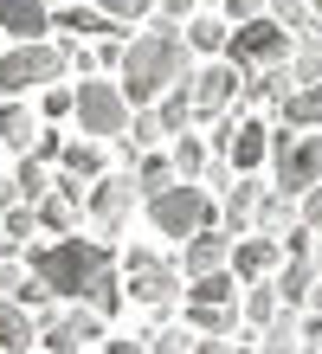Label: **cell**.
I'll list each match as a JSON object with an SVG mask.
<instances>
[{
    "mask_svg": "<svg viewBox=\"0 0 322 354\" xmlns=\"http://www.w3.org/2000/svg\"><path fill=\"white\" fill-rule=\"evenodd\" d=\"M33 264V277L52 290L58 303H84V309H97L103 322L123 309V283H116V252L103 239H52V245H33L26 252Z\"/></svg>",
    "mask_w": 322,
    "mask_h": 354,
    "instance_id": "obj_1",
    "label": "cell"
},
{
    "mask_svg": "<svg viewBox=\"0 0 322 354\" xmlns=\"http://www.w3.org/2000/svg\"><path fill=\"white\" fill-rule=\"evenodd\" d=\"M123 97H129V110H155V103L175 91V84H187L193 77V52H187V32L181 26H148V32H136L123 46Z\"/></svg>",
    "mask_w": 322,
    "mask_h": 354,
    "instance_id": "obj_2",
    "label": "cell"
},
{
    "mask_svg": "<svg viewBox=\"0 0 322 354\" xmlns=\"http://www.w3.org/2000/svg\"><path fill=\"white\" fill-rule=\"evenodd\" d=\"M226 52H232V71L239 77H258V71H284L290 52H296V39L277 26V19H251V26H232Z\"/></svg>",
    "mask_w": 322,
    "mask_h": 354,
    "instance_id": "obj_3",
    "label": "cell"
},
{
    "mask_svg": "<svg viewBox=\"0 0 322 354\" xmlns=\"http://www.w3.org/2000/svg\"><path fill=\"white\" fill-rule=\"evenodd\" d=\"M78 129H84V142L129 136V97H123L116 77H84L78 84Z\"/></svg>",
    "mask_w": 322,
    "mask_h": 354,
    "instance_id": "obj_4",
    "label": "cell"
},
{
    "mask_svg": "<svg viewBox=\"0 0 322 354\" xmlns=\"http://www.w3.org/2000/svg\"><path fill=\"white\" fill-rule=\"evenodd\" d=\"M148 219H155V232L187 245V239L213 232V194H206V187H168L161 200H148Z\"/></svg>",
    "mask_w": 322,
    "mask_h": 354,
    "instance_id": "obj_5",
    "label": "cell"
},
{
    "mask_svg": "<svg viewBox=\"0 0 322 354\" xmlns=\"http://www.w3.org/2000/svg\"><path fill=\"white\" fill-rule=\"evenodd\" d=\"M52 77H64V52L58 46H13V52H0V91H7V103H19L26 91H52Z\"/></svg>",
    "mask_w": 322,
    "mask_h": 354,
    "instance_id": "obj_6",
    "label": "cell"
},
{
    "mask_svg": "<svg viewBox=\"0 0 322 354\" xmlns=\"http://www.w3.org/2000/svg\"><path fill=\"white\" fill-rule=\"evenodd\" d=\"M129 303H148V309H168L175 297H187V283H181V270L175 264H161L148 245H129Z\"/></svg>",
    "mask_w": 322,
    "mask_h": 354,
    "instance_id": "obj_7",
    "label": "cell"
},
{
    "mask_svg": "<svg viewBox=\"0 0 322 354\" xmlns=\"http://www.w3.org/2000/svg\"><path fill=\"white\" fill-rule=\"evenodd\" d=\"M97 335H103V316L84 309V303H52L46 316H39V342H46L52 354H78L84 342H97Z\"/></svg>",
    "mask_w": 322,
    "mask_h": 354,
    "instance_id": "obj_8",
    "label": "cell"
},
{
    "mask_svg": "<svg viewBox=\"0 0 322 354\" xmlns=\"http://www.w3.org/2000/svg\"><path fill=\"white\" fill-rule=\"evenodd\" d=\"M271 174H277V194H290V200L316 194V187H322V129L296 136L284 155H271Z\"/></svg>",
    "mask_w": 322,
    "mask_h": 354,
    "instance_id": "obj_9",
    "label": "cell"
},
{
    "mask_svg": "<svg viewBox=\"0 0 322 354\" xmlns=\"http://www.w3.org/2000/svg\"><path fill=\"white\" fill-rule=\"evenodd\" d=\"M136 180L129 174H103L97 187H91V219H97V232H103V245H110L123 225H129V213H136Z\"/></svg>",
    "mask_w": 322,
    "mask_h": 354,
    "instance_id": "obj_10",
    "label": "cell"
},
{
    "mask_svg": "<svg viewBox=\"0 0 322 354\" xmlns=\"http://www.w3.org/2000/svg\"><path fill=\"white\" fill-rule=\"evenodd\" d=\"M193 116H200V122H213V116H226L232 110V103H239V91H245V77L239 71H232V65H200V71H193Z\"/></svg>",
    "mask_w": 322,
    "mask_h": 354,
    "instance_id": "obj_11",
    "label": "cell"
},
{
    "mask_svg": "<svg viewBox=\"0 0 322 354\" xmlns=\"http://www.w3.org/2000/svg\"><path fill=\"white\" fill-rule=\"evenodd\" d=\"M226 161H232V174H258L271 161V122L239 116L232 122V142H226Z\"/></svg>",
    "mask_w": 322,
    "mask_h": 354,
    "instance_id": "obj_12",
    "label": "cell"
},
{
    "mask_svg": "<svg viewBox=\"0 0 322 354\" xmlns=\"http://www.w3.org/2000/svg\"><path fill=\"white\" fill-rule=\"evenodd\" d=\"M0 32L19 46H52V7L46 0H0Z\"/></svg>",
    "mask_w": 322,
    "mask_h": 354,
    "instance_id": "obj_13",
    "label": "cell"
},
{
    "mask_svg": "<svg viewBox=\"0 0 322 354\" xmlns=\"http://www.w3.org/2000/svg\"><path fill=\"white\" fill-rule=\"evenodd\" d=\"M284 264V245H277L271 232H251L232 245V277L239 283H271V270Z\"/></svg>",
    "mask_w": 322,
    "mask_h": 354,
    "instance_id": "obj_14",
    "label": "cell"
},
{
    "mask_svg": "<svg viewBox=\"0 0 322 354\" xmlns=\"http://www.w3.org/2000/svg\"><path fill=\"white\" fill-rule=\"evenodd\" d=\"M78 180H103V149H97V142H64V155H58V174H52V187L78 200Z\"/></svg>",
    "mask_w": 322,
    "mask_h": 354,
    "instance_id": "obj_15",
    "label": "cell"
},
{
    "mask_svg": "<svg viewBox=\"0 0 322 354\" xmlns=\"http://www.w3.org/2000/svg\"><path fill=\"white\" fill-rule=\"evenodd\" d=\"M226 264H232V239L226 232H200V239L181 245V270L187 277H213V270H226Z\"/></svg>",
    "mask_w": 322,
    "mask_h": 354,
    "instance_id": "obj_16",
    "label": "cell"
},
{
    "mask_svg": "<svg viewBox=\"0 0 322 354\" xmlns=\"http://www.w3.org/2000/svg\"><path fill=\"white\" fill-rule=\"evenodd\" d=\"M52 26H58L64 39H97V32H110V39H123V46H129V26L103 19L97 7H58V13H52Z\"/></svg>",
    "mask_w": 322,
    "mask_h": 354,
    "instance_id": "obj_17",
    "label": "cell"
},
{
    "mask_svg": "<svg viewBox=\"0 0 322 354\" xmlns=\"http://www.w3.org/2000/svg\"><path fill=\"white\" fill-rule=\"evenodd\" d=\"M277 297H284V309H290V316L316 297V264H310V252H290V264L277 270Z\"/></svg>",
    "mask_w": 322,
    "mask_h": 354,
    "instance_id": "obj_18",
    "label": "cell"
},
{
    "mask_svg": "<svg viewBox=\"0 0 322 354\" xmlns=\"http://www.w3.org/2000/svg\"><path fill=\"white\" fill-rule=\"evenodd\" d=\"M33 342H39V316L0 297V354H33Z\"/></svg>",
    "mask_w": 322,
    "mask_h": 354,
    "instance_id": "obj_19",
    "label": "cell"
},
{
    "mask_svg": "<svg viewBox=\"0 0 322 354\" xmlns=\"http://www.w3.org/2000/svg\"><path fill=\"white\" fill-rule=\"evenodd\" d=\"M187 309H239V283H232V270L193 277V283H187Z\"/></svg>",
    "mask_w": 322,
    "mask_h": 354,
    "instance_id": "obj_20",
    "label": "cell"
},
{
    "mask_svg": "<svg viewBox=\"0 0 322 354\" xmlns=\"http://www.w3.org/2000/svg\"><path fill=\"white\" fill-rule=\"evenodd\" d=\"M129 180H136L142 200H161L168 187H181V174H175V161H168V155H142L136 168H129Z\"/></svg>",
    "mask_w": 322,
    "mask_h": 354,
    "instance_id": "obj_21",
    "label": "cell"
},
{
    "mask_svg": "<svg viewBox=\"0 0 322 354\" xmlns=\"http://www.w3.org/2000/svg\"><path fill=\"white\" fill-rule=\"evenodd\" d=\"M168 161H175V174H181V187H193V180H200L206 168H213V149H206V142L200 136H175V149H168Z\"/></svg>",
    "mask_w": 322,
    "mask_h": 354,
    "instance_id": "obj_22",
    "label": "cell"
},
{
    "mask_svg": "<svg viewBox=\"0 0 322 354\" xmlns=\"http://www.w3.org/2000/svg\"><path fill=\"white\" fill-rule=\"evenodd\" d=\"M284 129H322V84H303V91H290L284 97Z\"/></svg>",
    "mask_w": 322,
    "mask_h": 354,
    "instance_id": "obj_23",
    "label": "cell"
},
{
    "mask_svg": "<svg viewBox=\"0 0 322 354\" xmlns=\"http://www.w3.org/2000/svg\"><path fill=\"white\" fill-rule=\"evenodd\" d=\"M0 142H7V149H26V155H33L39 122H33V110H26V103H0Z\"/></svg>",
    "mask_w": 322,
    "mask_h": 354,
    "instance_id": "obj_24",
    "label": "cell"
},
{
    "mask_svg": "<svg viewBox=\"0 0 322 354\" xmlns=\"http://www.w3.org/2000/svg\"><path fill=\"white\" fill-rule=\"evenodd\" d=\"M271 19H277V26H284L290 39H296V46H303V39H316L322 32V19L303 7V0H271Z\"/></svg>",
    "mask_w": 322,
    "mask_h": 354,
    "instance_id": "obj_25",
    "label": "cell"
},
{
    "mask_svg": "<svg viewBox=\"0 0 322 354\" xmlns=\"http://www.w3.org/2000/svg\"><path fill=\"white\" fill-rule=\"evenodd\" d=\"M7 180L19 187V206H39V200H46V194H52V168H46V161H33V155H26V161H19V168H13Z\"/></svg>",
    "mask_w": 322,
    "mask_h": 354,
    "instance_id": "obj_26",
    "label": "cell"
},
{
    "mask_svg": "<svg viewBox=\"0 0 322 354\" xmlns=\"http://www.w3.org/2000/svg\"><path fill=\"white\" fill-rule=\"evenodd\" d=\"M239 309H245V322H251V328H271L277 316H284V297H277V283H251Z\"/></svg>",
    "mask_w": 322,
    "mask_h": 354,
    "instance_id": "obj_27",
    "label": "cell"
},
{
    "mask_svg": "<svg viewBox=\"0 0 322 354\" xmlns=\"http://www.w3.org/2000/svg\"><path fill=\"white\" fill-rule=\"evenodd\" d=\"M239 316H245V309H187V328L200 342H226L232 328H239Z\"/></svg>",
    "mask_w": 322,
    "mask_h": 354,
    "instance_id": "obj_28",
    "label": "cell"
},
{
    "mask_svg": "<svg viewBox=\"0 0 322 354\" xmlns=\"http://www.w3.org/2000/svg\"><path fill=\"white\" fill-rule=\"evenodd\" d=\"M33 232H39V213L33 206H13L0 219V252H33Z\"/></svg>",
    "mask_w": 322,
    "mask_h": 354,
    "instance_id": "obj_29",
    "label": "cell"
},
{
    "mask_svg": "<svg viewBox=\"0 0 322 354\" xmlns=\"http://www.w3.org/2000/svg\"><path fill=\"white\" fill-rule=\"evenodd\" d=\"M33 213H39V232H71V225H78V200H71V194H58V187H52V194L39 200Z\"/></svg>",
    "mask_w": 322,
    "mask_h": 354,
    "instance_id": "obj_30",
    "label": "cell"
},
{
    "mask_svg": "<svg viewBox=\"0 0 322 354\" xmlns=\"http://www.w3.org/2000/svg\"><path fill=\"white\" fill-rule=\"evenodd\" d=\"M226 19H213V13H193L187 19V52H226Z\"/></svg>",
    "mask_w": 322,
    "mask_h": 354,
    "instance_id": "obj_31",
    "label": "cell"
},
{
    "mask_svg": "<svg viewBox=\"0 0 322 354\" xmlns=\"http://www.w3.org/2000/svg\"><path fill=\"white\" fill-rule=\"evenodd\" d=\"M290 84H296V91H303V84H322V32L303 39V46L290 52Z\"/></svg>",
    "mask_w": 322,
    "mask_h": 354,
    "instance_id": "obj_32",
    "label": "cell"
},
{
    "mask_svg": "<svg viewBox=\"0 0 322 354\" xmlns=\"http://www.w3.org/2000/svg\"><path fill=\"white\" fill-rule=\"evenodd\" d=\"M290 219H296V200L271 187V194L258 200V232H277V225H290Z\"/></svg>",
    "mask_w": 322,
    "mask_h": 354,
    "instance_id": "obj_33",
    "label": "cell"
},
{
    "mask_svg": "<svg viewBox=\"0 0 322 354\" xmlns=\"http://www.w3.org/2000/svg\"><path fill=\"white\" fill-rule=\"evenodd\" d=\"M91 7H97L103 19H116V26H136V19H148L155 0H91Z\"/></svg>",
    "mask_w": 322,
    "mask_h": 354,
    "instance_id": "obj_34",
    "label": "cell"
},
{
    "mask_svg": "<svg viewBox=\"0 0 322 354\" xmlns=\"http://www.w3.org/2000/svg\"><path fill=\"white\" fill-rule=\"evenodd\" d=\"M58 52H64V71H78V77H97V52L84 46V39H64Z\"/></svg>",
    "mask_w": 322,
    "mask_h": 354,
    "instance_id": "obj_35",
    "label": "cell"
},
{
    "mask_svg": "<svg viewBox=\"0 0 322 354\" xmlns=\"http://www.w3.org/2000/svg\"><path fill=\"white\" fill-rule=\"evenodd\" d=\"M39 103H46V116H52V122H64V116H78V91H71V84H52L46 97H39Z\"/></svg>",
    "mask_w": 322,
    "mask_h": 354,
    "instance_id": "obj_36",
    "label": "cell"
},
{
    "mask_svg": "<svg viewBox=\"0 0 322 354\" xmlns=\"http://www.w3.org/2000/svg\"><path fill=\"white\" fill-rule=\"evenodd\" d=\"M296 219H303V232H316V239H322V187L296 200Z\"/></svg>",
    "mask_w": 322,
    "mask_h": 354,
    "instance_id": "obj_37",
    "label": "cell"
},
{
    "mask_svg": "<svg viewBox=\"0 0 322 354\" xmlns=\"http://www.w3.org/2000/svg\"><path fill=\"white\" fill-rule=\"evenodd\" d=\"M265 19V0H226V26H251Z\"/></svg>",
    "mask_w": 322,
    "mask_h": 354,
    "instance_id": "obj_38",
    "label": "cell"
},
{
    "mask_svg": "<svg viewBox=\"0 0 322 354\" xmlns=\"http://www.w3.org/2000/svg\"><path fill=\"white\" fill-rule=\"evenodd\" d=\"M58 155H64V136H58V129H39V142H33V161H46V168H52Z\"/></svg>",
    "mask_w": 322,
    "mask_h": 354,
    "instance_id": "obj_39",
    "label": "cell"
},
{
    "mask_svg": "<svg viewBox=\"0 0 322 354\" xmlns=\"http://www.w3.org/2000/svg\"><path fill=\"white\" fill-rule=\"evenodd\" d=\"M148 354H193V335H175V328H161V335L148 342Z\"/></svg>",
    "mask_w": 322,
    "mask_h": 354,
    "instance_id": "obj_40",
    "label": "cell"
},
{
    "mask_svg": "<svg viewBox=\"0 0 322 354\" xmlns=\"http://www.w3.org/2000/svg\"><path fill=\"white\" fill-rule=\"evenodd\" d=\"M193 7H200V0H161V26H187Z\"/></svg>",
    "mask_w": 322,
    "mask_h": 354,
    "instance_id": "obj_41",
    "label": "cell"
},
{
    "mask_svg": "<svg viewBox=\"0 0 322 354\" xmlns=\"http://www.w3.org/2000/svg\"><path fill=\"white\" fill-rule=\"evenodd\" d=\"M13 206H19V187H13V180H0V219H7Z\"/></svg>",
    "mask_w": 322,
    "mask_h": 354,
    "instance_id": "obj_42",
    "label": "cell"
},
{
    "mask_svg": "<svg viewBox=\"0 0 322 354\" xmlns=\"http://www.w3.org/2000/svg\"><path fill=\"white\" fill-rule=\"evenodd\" d=\"M103 354H148V342H123V335H116V342L103 348Z\"/></svg>",
    "mask_w": 322,
    "mask_h": 354,
    "instance_id": "obj_43",
    "label": "cell"
},
{
    "mask_svg": "<svg viewBox=\"0 0 322 354\" xmlns=\"http://www.w3.org/2000/svg\"><path fill=\"white\" fill-rule=\"evenodd\" d=\"M193 354H232V342H193Z\"/></svg>",
    "mask_w": 322,
    "mask_h": 354,
    "instance_id": "obj_44",
    "label": "cell"
},
{
    "mask_svg": "<svg viewBox=\"0 0 322 354\" xmlns=\"http://www.w3.org/2000/svg\"><path fill=\"white\" fill-rule=\"evenodd\" d=\"M310 264H316V277H322V239H316V252H310Z\"/></svg>",
    "mask_w": 322,
    "mask_h": 354,
    "instance_id": "obj_45",
    "label": "cell"
},
{
    "mask_svg": "<svg viewBox=\"0 0 322 354\" xmlns=\"http://www.w3.org/2000/svg\"><path fill=\"white\" fill-rule=\"evenodd\" d=\"M310 13H316V19H322V0H310Z\"/></svg>",
    "mask_w": 322,
    "mask_h": 354,
    "instance_id": "obj_46",
    "label": "cell"
},
{
    "mask_svg": "<svg viewBox=\"0 0 322 354\" xmlns=\"http://www.w3.org/2000/svg\"><path fill=\"white\" fill-rule=\"evenodd\" d=\"M220 7H226V0H220Z\"/></svg>",
    "mask_w": 322,
    "mask_h": 354,
    "instance_id": "obj_47",
    "label": "cell"
}]
</instances>
